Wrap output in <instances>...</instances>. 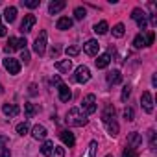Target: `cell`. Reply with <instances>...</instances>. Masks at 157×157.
I'll return each mask as SVG.
<instances>
[{
  "label": "cell",
  "instance_id": "34",
  "mask_svg": "<svg viewBox=\"0 0 157 157\" xmlns=\"http://www.w3.org/2000/svg\"><path fill=\"white\" fill-rule=\"evenodd\" d=\"M122 157H139V153H137V150H133V148H126V150L122 151Z\"/></svg>",
  "mask_w": 157,
  "mask_h": 157
},
{
  "label": "cell",
  "instance_id": "19",
  "mask_svg": "<svg viewBox=\"0 0 157 157\" xmlns=\"http://www.w3.org/2000/svg\"><path fill=\"white\" fill-rule=\"evenodd\" d=\"M107 83H111V85L122 83V74H120V70H111L107 74Z\"/></svg>",
  "mask_w": 157,
  "mask_h": 157
},
{
  "label": "cell",
  "instance_id": "7",
  "mask_svg": "<svg viewBox=\"0 0 157 157\" xmlns=\"http://www.w3.org/2000/svg\"><path fill=\"white\" fill-rule=\"evenodd\" d=\"M131 19H133V21H137V24H139V28H140V30H146L148 21H146V13H144L140 8H135V10L131 11Z\"/></svg>",
  "mask_w": 157,
  "mask_h": 157
},
{
  "label": "cell",
  "instance_id": "32",
  "mask_svg": "<svg viewBox=\"0 0 157 157\" xmlns=\"http://www.w3.org/2000/svg\"><path fill=\"white\" fill-rule=\"evenodd\" d=\"M129 94H131V87H129V85H124V89H122V94H120V98H122V102H128V98H129Z\"/></svg>",
  "mask_w": 157,
  "mask_h": 157
},
{
  "label": "cell",
  "instance_id": "38",
  "mask_svg": "<svg viewBox=\"0 0 157 157\" xmlns=\"http://www.w3.org/2000/svg\"><path fill=\"white\" fill-rule=\"evenodd\" d=\"M52 157H65V148H59V146H56V148H54V153H52Z\"/></svg>",
  "mask_w": 157,
  "mask_h": 157
},
{
  "label": "cell",
  "instance_id": "9",
  "mask_svg": "<svg viewBox=\"0 0 157 157\" xmlns=\"http://www.w3.org/2000/svg\"><path fill=\"white\" fill-rule=\"evenodd\" d=\"M35 22H37L35 15H32V13H30V15H26V17H24V21L21 22V32H22V33H30V32H32V28L35 26Z\"/></svg>",
  "mask_w": 157,
  "mask_h": 157
},
{
  "label": "cell",
  "instance_id": "24",
  "mask_svg": "<svg viewBox=\"0 0 157 157\" xmlns=\"http://www.w3.org/2000/svg\"><path fill=\"white\" fill-rule=\"evenodd\" d=\"M107 30H109V24H107L105 21H100V22H96V24H94V32H96L98 35L107 33Z\"/></svg>",
  "mask_w": 157,
  "mask_h": 157
},
{
  "label": "cell",
  "instance_id": "26",
  "mask_svg": "<svg viewBox=\"0 0 157 157\" xmlns=\"http://www.w3.org/2000/svg\"><path fill=\"white\" fill-rule=\"evenodd\" d=\"M24 113H26V118H32L37 113V107L33 104H24Z\"/></svg>",
  "mask_w": 157,
  "mask_h": 157
},
{
  "label": "cell",
  "instance_id": "10",
  "mask_svg": "<svg viewBox=\"0 0 157 157\" xmlns=\"http://www.w3.org/2000/svg\"><path fill=\"white\" fill-rule=\"evenodd\" d=\"M140 104H142V109L146 113H153V98H151V93L144 91L142 96H140Z\"/></svg>",
  "mask_w": 157,
  "mask_h": 157
},
{
  "label": "cell",
  "instance_id": "14",
  "mask_svg": "<svg viewBox=\"0 0 157 157\" xmlns=\"http://www.w3.org/2000/svg\"><path fill=\"white\" fill-rule=\"evenodd\" d=\"M140 144H142V137H140V133H137V131H131V133L128 135V148H133V150H137Z\"/></svg>",
  "mask_w": 157,
  "mask_h": 157
},
{
  "label": "cell",
  "instance_id": "45",
  "mask_svg": "<svg viewBox=\"0 0 157 157\" xmlns=\"http://www.w3.org/2000/svg\"><path fill=\"white\" fill-rule=\"evenodd\" d=\"M50 82H52V85H59V83H61V80H59V76H54V78H52Z\"/></svg>",
  "mask_w": 157,
  "mask_h": 157
},
{
  "label": "cell",
  "instance_id": "29",
  "mask_svg": "<svg viewBox=\"0 0 157 157\" xmlns=\"http://www.w3.org/2000/svg\"><path fill=\"white\" fill-rule=\"evenodd\" d=\"M65 52H67V56H68V57H74V56L80 54V46H74V44H72V46H67V48H65Z\"/></svg>",
  "mask_w": 157,
  "mask_h": 157
},
{
  "label": "cell",
  "instance_id": "11",
  "mask_svg": "<svg viewBox=\"0 0 157 157\" xmlns=\"http://www.w3.org/2000/svg\"><path fill=\"white\" fill-rule=\"evenodd\" d=\"M98 50H100V44L96 39H89L85 44H83V52L87 56H98Z\"/></svg>",
  "mask_w": 157,
  "mask_h": 157
},
{
  "label": "cell",
  "instance_id": "2",
  "mask_svg": "<svg viewBox=\"0 0 157 157\" xmlns=\"http://www.w3.org/2000/svg\"><path fill=\"white\" fill-rule=\"evenodd\" d=\"M65 122H67L68 126H72V128H83V126H87L89 118H87V115H85L82 109L72 107V109H68V111H67Z\"/></svg>",
  "mask_w": 157,
  "mask_h": 157
},
{
  "label": "cell",
  "instance_id": "42",
  "mask_svg": "<svg viewBox=\"0 0 157 157\" xmlns=\"http://www.w3.org/2000/svg\"><path fill=\"white\" fill-rule=\"evenodd\" d=\"M59 52H61V48H59V46H54V48L50 50V56H52V57H57Z\"/></svg>",
  "mask_w": 157,
  "mask_h": 157
},
{
  "label": "cell",
  "instance_id": "4",
  "mask_svg": "<svg viewBox=\"0 0 157 157\" xmlns=\"http://www.w3.org/2000/svg\"><path fill=\"white\" fill-rule=\"evenodd\" d=\"M82 109H83L85 115L96 113V96H94V94H87V96L83 98V102H82Z\"/></svg>",
  "mask_w": 157,
  "mask_h": 157
},
{
  "label": "cell",
  "instance_id": "6",
  "mask_svg": "<svg viewBox=\"0 0 157 157\" xmlns=\"http://www.w3.org/2000/svg\"><path fill=\"white\" fill-rule=\"evenodd\" d=\"M26 39H17V37H10V41H8V44H6V52L8 54H11L13 50H24L26 48Z\"/></svg>",
  "mask_w": 157,
  "mask_h": 157
},
{
  "label": "cell",
  "instance_id": "31",
  "mask_svg": "<svg viewBox=\"0 0 157 157\" xmlns=\"http://www.w3.org/2000/svg\"><path fill=\"white\" fill-rule=\"evenodd\" d=\"M39 4H41V0H22V6H26V8H30V10L39 8Z\"/></svg>",
  "mask_w": 157,
  "mask_h": 157
},
{
  "label": "cell",
  "instance_id": "30",
  "mask_svg": "<svg viewBox=\"0 0 157 157\" xmlns=\"http://www.w3.org/2000/svg\"><path fill=\"white\" fill-rule=\"evenodd\" d=\"M30 131V126H28V122H21L19 126H17V133L19 135H26Z\"/></svg>",
  "mask_w": 157,
  "mask_h": 157
},
{
  "label": "cell",
  "instance_id": "20",
  "mask_svg": "<svg viewBox=\"0 0 157 157\" xmlns=\"http://www.w3.org/2000/svg\"><path fill=\"white\" fill-rule=\"evenodd\" d=\"M109 63H111V54H109V52H107V54H102V56H98V59H96V68H105Z\"/></svg>",
  "mask_w": 157,
  "mask_h": 157
},
{
  "label": "cell",
  "instance_id": "16",
  "mask_svg": "<svg viewBox=\"0 0 157 157\" xmlns=\"http://www.w3.org/2000/svg\"><path fill=\"white\" fill-rule=\"evenodd\" d=\"M65 6H67L65 0H52V2L48 4V11H50L52 15H56V13H59Z\"/></svg>",
  "mask_w": 157,
  "mask_h": 157
},
{
  "label": "cell",
  "instance_id": "25",
  "mask_svg": "<svg viewBox=\"0 0 157 157\" xmlns=\"http://www.w3.org/2000/svg\"><path fill=\"white\" fill-rule=\"evenodd\" d=\"M124 33H126V26H124L122 22H118V24L113 28V35H115V37H124Z\"/></svg>",
  "mask_w": 157,
  "mask_h": 157
},
{
  "label": "cell",
  "instance_id": "3",
  "mask_svg": "<svg viewBox=\"0 0 157 157\" xmlns=\"http://www.w3.org/2000/svg\"><path fill=\"white\" fill-rule=\"evenodd\" d=\"M46 39H48V35H46V32L43 30V32L37 35V39L33 41V52H35L37 56H44V50H46Z\"/></svg>",
  "mask_w": 157,
  "mask_h": 157
},
{
  "label": "cell",
  "instance_id": "37",
  "mask_svg": "<svg viewBox=\"0 0 157 157\" xmlns=\"http://www.w3.org/2000/svg\"><path fill=\"white\" fill-rule=\"evenodd\" d=\"M0 157H11L10 146H0Z\"/></svg>",
  "mask_w": 157,
  "mask_h": 157
},
{
  "label": "cell",
  "instance_id": "18",
  "mask_svg": "<svg viewBox=\"0 0 157 157\" xmlns=\"http://www.w3.org/2000/svg\"><path fill=\"white\" fill-rule=\"evenodd\" d=\"M2 111H4L6 117H17L21 109H19L17 104H4V105H2Z\"/></svg>",
  "mask_w": 157,
  "mask_h": 157
},
{
  "label": "cell",
  "instance_id": "46",
  "mask_svg": "<svg viewBox=\"0 0 157 157\" xmlns=\"http://www.w3.org/2000/svg\"><path fill=\"white\" fill-rule=\"evenodd\" d=\"M105 157H113V155H105Z\"/></svg>",
  "mask_w": 157,
  "mask_h": 157
},
{
  "label": "cell",
  "instance_id": "8",
  "mask_svg": "<svg viewBox=\"0 0 157 157\" xmlns=\"http://www.w3.org/2000/svg\"><path fill=\"white\" fill-rule=\"evenodd\" d=\"M4 68L10 72V74H19L21 72V63H19V59H13V57H6L4 59Z\"/></svg>",
  "mask_w": 157,
  "mask_h": 157
},
{
  "label": "cell",
  "instance_id": "17",
  "mask_svg": "<svg viewBox=\"0 0 157 157\" xmlns=\"http://www.w3.org/2000/svg\"><path fill=\"white\" fill-rule=\"evenodd\" d=\"M72 19H68V17H61V19H57V22H56V28L57 30H61V32H65V30H70L72 28Z\"/></svg>",
  "mask_w": 157,
  "mask_h": 157
},
{
  "label": "cell",
  "instance_id": "22",
  "mask_svg": "<svg viewBox=\"0 0 157 157\" xmlns=\"http://www.w3.org/2000/svg\"><path fill=\"white\" fill-rule=\"evenodd\" d=\"M4 19H6V22H13L17 19V8L15 6H8L6 11H4Z\"/></svg>",
  "mask_w": 157,
  "mask_h": 157
},
{
  "label": "cell",
  "instance_id": "27",
  "mask_svg": "<svg viewBox=\"0 0 157 157\" xmlns=\"http://www.w3.org/2000/svg\"><path fill=\"white\" fill-rule=\"evenodd\" d=\"M133 46H135V48H142V46H146V39H144L142 33H139V35L133 39Z\"/></svg>",
  "mask_w": 157,
  "mask_h": 157
},
{
  "label": "cell",
  "instance_id": "1",
  "mask_svg": "<svg viewBox=\"0 0 157 157\" xmlns=\"http://www.w3.org/2000/svg\"><path fill=\"white\" fill-rule=\"evenodd\" d=\"M102 122L105 124V128H107V133L111 135V137H117L118 135V122H117V111H115V107L113 105H105L104 107V111H102Z\"/></svg>",
  "mask_w": 157,
  "mask_h": 157
},
{
  "label": "cell",
  "instance_id": "13",
  "mask_svg": "<svg viewBox=\"0 0 157 157\" xmlns=\"http://www.w3.org/2000/svg\"><path fill=\"white\" fill-rule=\"evenodd\" d=\"M57 93H59V100H61V102H65V104H68V102H70V98H72V93H70L68 85H65V83H59V85H57Z\"/></svg>",
  "mask_w": 157,
  "mask_h": 157
},
{
  "label": "cell",
  "instance_id": "21",
  "mask_svg": "<svg viewBox=\"0 0 157 157\" xmlns=\"http://www.w3.org/2000/svg\"><path fill=\"white\" fill-rule=\"evenodd\" d=\"M56 68H57L59 72H70V68H72V61H70V59L56 61Z\"/></svg>",
  "mask_w": 157,
  "mask_h": 157
},
{
  "label": "cell",
  "instance_id": "23",
  "mask_svg": "<svg viewBox=\"0 0 157 157\" xmlns=\"http://www.w3.org/2000/svg\"><path fill=\"white\" fill-rule=\"evenodd\" d=\"M54 142L52 140H44V144L41 146V153L43 155H46V157H52V153H54Z\"/></svg>",
  "mask_w": 157,
  "mask_h": 157
},
{
  "label": "cell",
  "instance_id": "12",
  "mask_svg": "<svg viewBox=\"0 0 157 157\" xmlns=\"http://www.w3.org/2000/svg\"><path fill=\"white\" fill-rule=\"evenodd\" d=\"M59 139H61V140H63V144H65V146H68V148H74V144H76L74 133H70L68 129H61V131H59Z\"/></svg>",
  "mask_w": 157,
  "mask_h": 157
},
{
  "label": "cell",
  "instance_id": "15",
  "mask_svg": "<svg viewBox=\"0 0 157 157\" xmlns=\"http://www.w3.org/2000/svg\"><path fill=\"white\" fill-rule=\"evenodd\" d=\"M46 135H48V129H46L44 126H41V124L33 126V129H32V137H33V139H37V140H44Z\"/></svg>",
  "mask_w": 157,
  "mask_h": 157
},
{
  "label": "cell",
  "instance_id": "35",
  "mask_svg": "<svg viewBox=\"0 0 157 157\" xmlns=\"http://www.w3.org/2000/svg\"><path fill=\"white\" fill-rule=\"evenodd\" d=\"M148 133H150V148H151V150H155V148H157V140H155V131H153V129H150Z\"/></svg>",
  "mask_w": 157,
  "mask_h": 157
},
{
  "label": "cell",
  "instance_id": "36",
  "mask_svg": "<svg viewBox=\"0 0 157 157\" xmlns=\"http://www.w3.org/2000/svg\"><path fill=\"white\" fill-rule=\"evenodd\" d=\"M96 148H98V142L93 140V142L89 144V157H94V155H96Z\"/></svg>",
  "mask_w": 157,
  "mask_h": 157
},
{
  "label": "cell",
  "instance_id": "5",
  "mask_svg": "<svg viewBox=\"0 0 157 157\" xmlns=\"http://www.w3.org/2000/svg\"><path fill=\"white\" fill-rule=\"evenodd\" d=\"M74 80L78 83H87L91 80V70H89V67H85V65L78 67L76 68V74H74Z\"/></svg>",
  "mask_w": 157,
  "mask_h": 157
},
{
  "label": "cell",
  "instance_id": "41",
  "mask_svg": "<svg viewBox=\"0 0 157 157\" xmlns=\"http://www.w3.org/2000/svg\"><path fill=\"white\" fill-rule=\"evenodd\" d=\"M0 146H10V139L6 135H0Z\"/></svg>",
  "mask_w": 157,
  "mask_h": 157
},
{
  "label": "cell",
  "instance_id": "44",
  "mask_svg": "<svg viewBox=\"0 0 157 157\" xmlns=\"http://www.w3.org/2000/svg\"><path fill=\"white\" fill-rule=\"evenodd\" d=\"M6 33H8V30H6V26H4L2 22H0V37H4Z\"/></svg>",
  "mask_w": 157,
  "mask_h": 157
},
{
  "label": "cell",
  "instance_id": "28",
  "mask_svg": "<svg viewBox=\"0 0 157 157\" xmlns=\"http://www.w3.org/2000/svg\"><path fill=\"white\" fill-rule=\"evenodd\" d=\"M85 15H87L85 8H76V10H74V19H76V21H83Z\"/></svg>",
  "mask_w": 157,
  "mask_h": 157
},
{
  "label": "cell",
  "instance_id": "33",
  "mask_svg": "<svg viewBox=\"0 0 157 157\" xmlns=\"http://www.w3.org/2000/svg\"><path fill=\"white\" fill-rule=\"evenodd\" d=\"M124 118H126V120H129V122H131V120H135V113H133V109H131L129 105L124 109Z\"/></svg>",
  "mask_w": 157,
  "mask_h": 157
},
{
  "label": "cell",
  "instance_id": "40",
  "mask_svg": "<svg viewBox=\"0 0 157 157\" xmlns=\"http://www.w3.org/2000/svg\"><path fill=\"white\" fill-rule=\"evenodd\" d=\"M21 59H22L24 63H30V52H28L26 48H24V50L21 52Z\"/></svg>",
  "mask_w": 157,
  "mask_h": 157
},
{
  "label": "cell",
  "instance_id": "39",
  "mask_svg": "<svg viewBox=\"0 0 157 157\" xmlns=\"http://www.w3.org/2000/svg\"><path fill=\"white\" fill-rule=\"evenodd\" d=\"M144 39H146V46H151L153 44V39H155V33L153 32H148V35Z\"/></svg>",
  "mask_w": 157,
  "mask_h": 157
},
{
  "label": "cell",
  "instance_id": "43",
  "mask_svg": "<svg viewBox=\"0 0 157 157\" xmlns=\"http://www.w3.org/2000/svg\"><path fill=\"white\" fill-rule=\"evenodd\" d=\"M30 94H32V96H35V94H37V85H35V83H32V85H30Z\"/></svg>",
  "mask_w": 157,
  "mask_h": 157
}]
</instances>
